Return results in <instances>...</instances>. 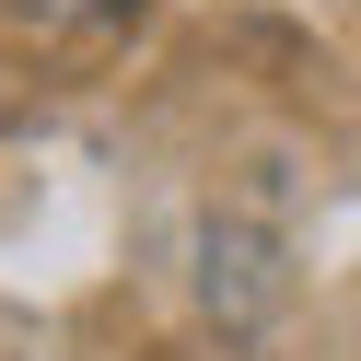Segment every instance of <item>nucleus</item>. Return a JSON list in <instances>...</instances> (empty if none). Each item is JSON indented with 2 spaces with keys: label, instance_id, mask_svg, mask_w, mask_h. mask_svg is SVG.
<instances>
[{
  "label": "nucleus",
  "instance_id": "obj_1",
  "mask_svg": "<svg viewBox=\"0 0 361 361\" xmlns=\"http://www.w3.org/2000/svg\"><path fill=\"white\" fill-rule=\"evenodd\" d=\"M152 0H0V47L35 59V71H94Z\"/></svg>",
  "mask_w": 361,
  "mask_h": 361
}]
</instances>
